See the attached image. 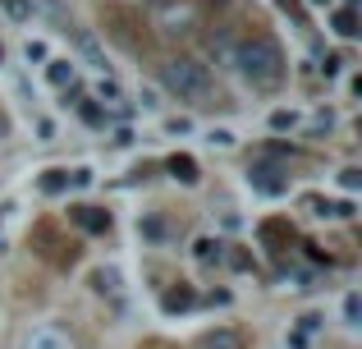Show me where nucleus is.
Instances as JSON below:
<instances>
[{
  "label": "nucleus",
  "instance_id": "f257e3e1",
  "mask_svg": "<svg viewBox=\"0 0 362 349\" xmlns=\"http://www.w3.org/2000/svg\"><path fill=\"white\" fill-rule=\"evenodd\" d=\"M234 64H239V74L252 83V88H280V79H284V51H280V42L266 37V33L239 42Z\"/></svg>",
  "mask_w": 362,
  "mask_h": 349
},
{
  "label": "nucleus",
  "instance_id": "dca6fc26",
  "mask_svg": "<svg viewBox=\"0 0 362 349\" xmlns=\"http://www.w3.org/2000/svg\"><path fill=\"white\" fill-rule=\"evenodd\" d=\"M197 258L202 262H221V244L216 239H197Z\"/></svg>",
  "mask_w": 362,
  "mask_h": 349
},
{
  "label": "nucleus",
  "instance_id": "1a4fd4ad",
  "mask_svg": "<svg viewBox=\"0 0 362 349\" xmlns=\"http://www.w3.org/2000/svg\"><path fill=\"white\" fill-rule=\"evenodd\" d=\"M344 326H349V331H358V326H362V294H358V290H349V294H344Z\"/></svg>",
  "mask_w": 362,
  "mask_h": 349
},
{
  "label": "nucleus",
  "instance_id": "9b49d317",
  "mask_svg": "<svg viewBox=\"0 0 362 349\" xmlns=\"http://www.w3.org/2000/svg\"><path fill=\"white\" fill-rule=\"evenodd\" d=\"M170 171H175V179H184V184H197V161L193 156H170Z\"/></svg>",
  "mask_w": 362,
  "mask_h": 349
},
{
  "label": "nucleus",
  "instance_id": "9d476101",
  "mask_svg": "<svg viewBox=\"0 0 362 349\" xmlns=\"http://www.w3.org/2000/svg\"><path fill=\"white\" fill-rule=\"evenodd\" d=\"M46 79H51L55 88L74 83V60H46Z\"/></svg>",
  "mask_w": 362,
  "mask_h": 349
},
{
  "label": "nucleus",
  "instance_id": "4be33fe9",
  "mask_svg": "<svg viewBox=\"0 0 362 349\" xmlns=\"http://www.w3.org/2000/svg\"><path fill=\"white\" fill-rule=\"evenodd\" d=\"M0 138H5V120H0Z\"/></svg>",
  "mask_w": 362,
  "mask_h": 349
},
{
  "label": "nucleus",
  "instance_id": "39448f33",
  "mask_svg": "<svg viewBox=\"0 0 362 349\" xmlns=\"http://www.w3.org/2000/svg\"><path fill=\"white\" fill-rule=\"evenodd\" d=\"M197 349H247V336L239 326H216V331H206L197 341Z\"/></svg>",
  "mask_w": 362,
  "mask_h": 349
},
{
  "label": "nucleus",
  "instance_id": "b1692460",
  "mask_svg": "<svg viewBox=\"0 0 362 349\" xmlns=\"http://www.w3.org/2000/svg\"><path fill=\"white\" fill-rule=\"evenodd\" d=\"M151 349H160V345H151Z\"/></svg>",
  "mask_w": 362,
  "mask_h": 349
},
{
  "label": "nucleus",
  "instance_id": "6ab92c4d",
  "mask_svg": "<svg viewBox=\"0 0 362 349\" xmlns=\"http://www.w3.org/2000/svg\"><path fill=\"white\" fill-rule=\"evenodd\" d=\"M97 290H119V271H97Z\"/></svg>",
  "mask_w": 362,
  "mask_h": 349
},
{
  "label": "nucleus",
  "instance_id": "2eb2a0df",
  "mask_svg": "<svg viewBox=\"0 0 362 349\" xmlns=\"http://www.w3.org/2000/svg\"><path fill=\"white\" fill-rule=\"evenodd\" d=\"M339 188H349V193L362 188V171H358V166H344V171H339Z\"/></svg>",
  "mask_w": 362,
  "mask_h": 349
},
{
  "label": "nucleus",
  "instance_id": "20e7f679",
  "mask_svg": "<svg viewBox=\"0 0 362 349\" xmlns=\"http://www.w3.org/2000/svg\"><path fill=\"white\" fill-rule=\"evenodd\" d=\"M247 184L257 188V193H266V198H275V193H284L289 188V166H280V161H252L247 166Z\"/></svg>",
  "mask_w": 362,
  "mask_h": 349
},
{
  "label": "nucleus",
  "instance_id": "f03ea898",
  "mask_svg": "<svg viewBox=\"0 0 362 349\" xmlns=\"http://www.w3.org/2000/svg\"><path fill=\"white\" fill-rule=\"evenodd\" d=\"M160 83H165L170 97L188 101V106H211V97H216L211 69H206L202 60H193V55H175V60H165V64H160Z\"/></svg>",
  "mask_w": 362,
  "mask_h": 349
},
{
  "label": "nucleus",
  "instance_id": "f3484780",
  "mask_svg": "<svg viewBox=\"0 0 362 349\" xmlns=\"http://www.w3.org/2000/svg\"><path fill=\"white\" fill-rule=\"evenodd\" d=\"M293 125H298L293 110H275V115H271V129H293Z\"/></svg>",
  "mask_w": 362,
  "mask_h": 349
},
{
  "label": "nucleus",
  "instance_id": "6e6552de",
  "mask_svg": "<svg viewBox=\"0 0 362 349\" xmlns=\"http://www.w3.org/2000/svg\"><path fill=\"white\" fill-rule=\"evenodd\" d=\"M160 304H165V313H184V308H193L197 299H193V290H188V285H179V290H170Z\"/></svg>",
  "mask_w": 362,
  "mask_h": 349
},
{
  "label": "nucleus",
  "instance_id": "7ed1b4c3",
  "mask_svg": "<svg viewBox=\"0 0 362 349\" xmlns=\"http://www.w3.org/2000/svg\"><path fill=\"white\" fill-rule=\"evenodd\" d=\"M18 349H78V336L64 322H33L23 331V341H18Z\"/></svg>",
  "mask_w": 362,
  "mask_h": 349
},
{
  "label": "nucleus",
  "instance_id": "a211bd4d",
  "mask_svg": "<svg viewBox=\"0 0 362 349\" xmlns=\"http://www.w3.org/2000/svg\"><path fill=\"white\" fill-rule=\"evenodd\" d=\"M206 143H211V147H234V129H211Z\"/></svg>",
  "mask_w": 362,
  "mask_h": 349
},
{
  "label": "nucleus",
  "instance_id": "412c9836",
  "mask_svg": "<svg viewBox=\"0 0 362 349\" xmlns=\"http://www.w3.org/2000/svg\"><path fill=\"white\" fill-rule=\"evenodd\" d=\"M321 69H326V74H339V69H344V55H330V60L321 64Z\"/></svg>",
  "mask_w": 362,
  "mask_h": 349
},
{
  "label": "nucleus",
  "instance_id": "ddd939ff",
  "mask_svg": "<svg viewBox=\"0 0 362 349\" xmlns=\"http://www.w3.org/2000/svg\"><path fill=\"white\" fill-rule=\"evenodd\" d=\"M335 33L339 37H358V14H354V9H339V14H335Z\"/></svg>",
  "mask_w": 362,
  "mask_h": 349
},
{
  "label": "nucleus",
  "instance_id": "5701e85b",
  "mask_svg": "<svg viewBox=\"0 0 362 349\" xmlns=\"http://www.w3.org/2000/svg\"><path fill=\"white\" fill-rule=\"evenodd\" d=\"M0 60H5V46H0Z\"/></svg>",
  "mask_w": 362,
  "mask_h": 349
},
{
  "label": "nucleus",
  "instance_id": "aec40b11",
  "mask_svg": "<svg viewBox=\"0 0 362 349\" xmlns=\"http://www.w3.org/2000/svg\"><path fill=\"white\" fill-rule=\"evenodd\" d=\"M23 55H28V60H46V46H42V42H28Z\"/></svg>",
  "mask_w": 362,
  "mask_h": 349
},
{
  "label": "nucleus",
  "instance_id": "0eeeda50",
  "mask_svg": "<svg viewBox=\"0 0 362 349\" xmlns=\"http://www.w3.org/2000/svg\"><path fill=\"white\" fill-rule=\"evenodd\" d=\"M160 23H165V33H188V23H193V5H170V9H160Z\"/></svg>",
  "mask_w": 362,
  "mask_h": 349
},
{
  "label": "nucleus",
  "instance_id": "f8f14e48",
  "mask_svg": "<svg viewBox=\"0 0 362 349\" xmlns=\"http://www.w3.org/2000/svg\"><path fill=\"white\" fill-rule=\"evenodd\" d=\"M69 188V171H46L42 175V193H64Z\"/></svg>",
  "mask_w": 362,
  "mask_h": 349
},
{
  "label": "nucleus",
  "instance_id": "423d86ee",
  "mask_svg": "<svg viewBox=\"0 0 362 349\" xmlns=\"http://www.w3.org/2000/svg\"><path fill=\"white\" fill-rule=\"evenodd\" d=\"M74 221H78L83 230H92V234L110 230V212H101V207H74Z\"/></svg>",
  "mask_w": 362,
  "mask_h": 349
},
{
  "label": "nucleus",
  "instance_id": "4468645a",
  "mask_svg": "<svg viewBox=\"0 0 362 349\" xmlns=\"http://www.w3.org/2000/svg\"><path fill=\"white\" fill-rule=\"evenodd\" d=\"M5 14L23 23V18H33V0H5Z\"/></svg>",
  "mask_w": 362,
  "mask_h": 349
}]
</instances>
